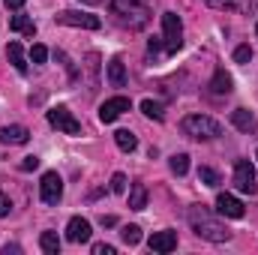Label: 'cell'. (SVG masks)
Wrapping results in <instances>:
<instances>
[{"mask_svg": "<svg viewBox=\"0 0 258 255\" xmlns=\"http://www.w3.org/2000/svg\"><path fill=\"white\" fill-rule=\"evenodd\" d=\"M123 111H129V99L126 96H114V99H105L99 105V120L102 123H114Z\"/></svg>", "mask_w": 258, "mask_h": 255, "instance_id": "10", "label": "cell"}, {"mask_svg": "<svg viewBox=\"0 0 258 255\" xmlns=\"http://www.w3.org/2000/svg\"><path fill=\"white\" fill-rule=\"evenodd\" d=\"M81 3H87V6H99V3H105V0H81Z\"/></svg>", "mask_w": 258, "mask_h": 255, "instance_id": "35", "label": "cell"}, {"mask_svg": "<svg viewBox=\"0 0 258 255\" xmlns=\"http://www.w3.org/2000/svg\"><path fill=\"white\" fill-rule=\"evenodd\" d=\"M90 234H93V228H90V222L84 216H72L69 219V225H66V240L69 243H87Z\"/></svg>", "mask_w": 258, "mask_h": 255, "instance_id": "11", "label": "cell"}, {"mask_svg": "<svg viewBox=\"0 0 258 255\" xmlns=\"http://www.w3.org/2000/svg\"><path fill=\"white\" fill-rule=\"evenodd\" d=\"M147 246L159 255H168V252L177 249V234H174V231H156V234L147 240Z\"/></svg>", "mask_w": 258, "mask_h": 255, "instance_id": "12", "label": "cell"}, {"mask_svg": "<svg viewBox=\"0 0 258 255\" xmlns=\"http://www.w3.org/2000/svg\"><path fill=\"white\" fill-rule=\"evenodd\" d=\"M171 171H174L177 177H183V174L189 171V156H186V153H174V156H171Z\"/></svg>", "mask_w": 258, "mask_h": 255, "instance_id": "24", "label": "cell"}, {"mask_svg": "<svg viewBox=\"0 0 258 255\" xmlns=\"http://www.w3.org/2000/svg\"><path fill=\"white\" fill-rule=\"evenodd\" d=\"M9 27H12L15 33H24V36H33V33H36V24H33L27 15H12Z\"/></svg>", "mask_w": 258, "mask_h": 255, "instance_id": "20", "label": "cell"}, {"mask_svg": "<svg viewBox=\"0 0 258 255\" xmlns=\"http://www.w3.org/2000/svg\"><path fill=\"white\" fill-rule=\"evenodd\" d=\"M39 246H42V252L57 255L60 252V237H57L54 231H42V234H39Z\"/></svg>", "mask_w": 258, "mask_h": 255, "instance_id": "22", "label": "cell"}, {"mask_svg": "<svg viewBox=\"0 0 258 255\" xmlns=\"http://www.w3.org/2000/svg\"><path fill=\"white\" fill-rule=\"evenodd\" d=\"M108 81L114 84V87H126V66L120 57H114L111 63H108Z\"/></svg>", "mask_w": 258, "mask_h": 255, "instance_id": "16", "label": "cell"}, {"mask_svg": "<svg viewBox=\"0 0 258 255\" xmlns=\"http://www.w3.org/2000/svg\"><path fill=\"white\" fill-rule=\"evenodd\" d=\"M120 237H123L126 246H138V243H141V228H138V225H123Z\"/></svg>", "mask_w": 258, "mask_h": 255, "instance_id": "25", "label": "cell"}, {"mask_svg": "<svg viewBox=\"0 0 258 255\" xmlns=\"http://www.w3.org/2000/svg\"><path fill=\"white\" fill-rule=\"evenodd\" d=\"M141 111H144L150 120H162V117H165L162 105H159V102H153V99H144V102H141Z\"/></svg>", "mask_w": 258, "mask_h": 255, "instance_id": "23", "label": "cell"}, {"mask_svg": "<svg viewBox=\"0 0 258 255\" xmlns=\"http://www.w3.org/2000/svg\"><path fill=\"white\" fill-rule=\"evenodd\" d=\"M9 210H12V198H9L6 192H0V219L9 216Z\"/></svg>", "mask_w": 258, "mask_h": 255, "instance_id": "30", "label": "cell"}, {"mask_svg": "<svg viewBox=\"0 0 258 255\" xmlns=\"http://www.w3.org/2000/svg\"><path fill=\"white\" fill-rule=\"evenodd\" d=\"M186 219H189V225H192L195 234L204 237V240H210V243H225V240L231 237V231H228L216 216H210V210H207L204 204H192L189 213H186Z\"/></svg>", "mask_w": 258, "mask_h": 255, "instance_id": "2", "label": "cell"}, {"mask_svg": "<svg viewBox=\"0 0 258 255\" xmlns=\"http://www.w3.org/2000/svg\"><path fill=\"white\" fill-rule=\"evenodd\" d=\"M27 141H30L27 126H3L0 129V144H12V147H18V144H27Z\"/></svg>", "mask_w": 258, "mask_h": 255, "instance_id": "13", "label": "cell"}, {"mask_svg": "<svg viewBox=\"0 0 258 255\" xmlns=\"http://www.w3.org/2000/svg\"><path fill=\"white\" fill-rule=\"evenodd\" d=\"M33 168H39V159H36V156H24L21 171H33Z\"/></svg>", "mask_w": 258, "mask_h": 255, "instance_id": "31", "label": "cell"}, {"mask_svg": "<svg viewBox=\"0 0 258 255\" xmlns=\"http://www.w3.org/2000/svg\"><path fill=\"white\" fill-rule=\"evenodd\" d=\"M108 6H111L114 21L120 27H129V30L147 27L150 12H153V0H108Z\"/></svg>", "mask_w": 258, "mask_h": 255, "instance_id": "1", "label": "cell"}, {"mask_svg": "<svg viewBox=\"0 0 258 255\" xmlns=\"http://www.w3.org/2000/svg\"><path fill=\"white\" fill-rule=\"evenodd\" d=\"M6 57H9V63L15 66L18 72H27V57H24V48H21L18 42H9V48H6Z\"/></svg>", "mask_w": 258, "mask_h": 255, "instance_id": "17", "label": "cell"}, {"mask_svg": "<svg viewBox=\"0 0 258 255\" xmlns=\"http://www.w3.org/2000/svg\"><path fill=\"white\" fill-rule=\"evenodd\" d=\"M216 210H219L222 216H228V219H243V213H246L243 201L234 198V195H228V192H219V195H216Z\"/></svg>", "mask_w": 258, "mask_h": 255, "instance_id": "9", "label": "cell"}, {"mask_svg": "<svg viewBox=\"0 0 258 255\" xmlns=\"http://www.w3.org/2000/svg\"><path fill=\"white\" fill-rule=\"evenodd\" d=\"M3 3H6V6H9V9H21V6H24V3H27V0H3Z\"/></svg>", "mask_w": 258, "mask_h": 255, "instance_id": "33", "label": "cell"}, {"mask_svg": "<svg viewBox=\"0 0 258 255\" xmlns=\"http://www.w3.org/2000/svg\"><path fill=\"white\" fill-rule=\"evenodd\" d=\"M198 180H201L204 186H219V174H216L213 168H207V165L198 168Z\"/></svg>", "mask_w": 258, "mask_h": 255, "instance_id": "26", "label": "cell"}, {"mask_svg": "<svg viewBox=\"0 0 258 255\" xmlns=\"http://www.w3.org/2000/svg\"><path fill=\"white\" fill-rule=\"evenodd\" d=\"M231 123L240 129V132H252V129L258 126L255 114H252V111H246V108H237V111H231Z\"/></svg>", "mask_w": 258, "mask_h": 255, "instance_id": "15", "label": "cell"}, {"mask_svg": "<svg viewBox=\"0 0 258 255\" xmlns=\"http://www.w3.org/2000/svg\"><path fill=\"white\" fill-rule=\"evenodd\" d=\"M234 186L240 192H255V165L249 159H237L234 162Z\"/></svg>", "mask_w": 258, "mask_h": 255, "instance_id": "8", "label": "cell"}, {"mask_svg": "<svg viewBox=\"0 0 258 255\" xmlns=\"http://www.w3.org/2000/svg\"><path fill=\"white\" fill-rule=\"evenodd\" d=\"M129 207L132 210H144L147 207V186L144 183H132V189H129Z\"/></svg>", "mask_w": 258, "mask_h": 255, "instance_id": "18", "label": "cell"}, {"mask_svg": "<svg viewBox=\"0 0 258 255\" xmlns=\"http://www.w3.org/2000/svg\"><path fill=\"white\" fill-rule=\"evenodd\" d=\"M255 30H258V27H255Z\"/></svg>", "mask_w": 258, "mask_h": 255, "instance_id": "37", "label": "cell"}, {"mask_svg": "<svg viewBox=\"0 0 258 255\" xmlns=\"http://www.w3.org/2000/svg\"><path fill=\"white\" fill-rule=\"evenodd\" d=\"M57 24H69V27H81V30H99L102 21L90 12H75V9H63L60 15H54Z\"/></svg>", "mask_w": 258, "mask_h": 255, "instance_id": "5", "label": "cell"}, {"mask_svg": "<svg viewBox=\"0 0 258 255\" xmlns=\"http://www.w3.org/2000/svg\"><path fill=\"white\" fill-rule=\"evenodd\" d=\"M48 123L57 129V132H66V135H78L81 132V123L75 120V114L69 108H63V105H57V108L48 111Z\"/></svg>", "mask_w": 258, "mask_h": 255, "instance_id": "7", "label": "cell"}, {"mask_svg": "<svg viewBox=\"0 0 258 255\" xmlns=\"http://www.w3.org/2000/svg\"><path fill=\"white\" fill-rule=\"evenodd\" d=\"M111 192H117V195H120V192H126V174H120V171H117V174L111 177Z\"/></svg>", "mask_w": 258, "mask_h": 255, "instance_id": "29", "label": "cell"}, {"mask_svg": "<svg viewBox=\"0 0 258 255\" xmlns=\"http://www.w3.org/2000/svg\"><path fill=\"white\" fill-rule=\"evenodd\" d=\"M45 57H48V48L45 45H33L30 48V60L33 63H45Z\"/></svg>", "mask_w": 258, "mask_h": 255, "instance_id": "27", "label": "cell"}, {"mask_svg": "<svg viewBox=\"0 0 258 255\" xmlns=\"http://www.w3.org/2000/svg\"><path fill=\"white\" fill-rule=\"evenodd\" d=\"M234 60H237V63H249V60H252V48H249V45H237Z\"/></svg>", "mask_w": 258, "mask_h": 255, "instance_id": "28", "label": "cell"}, {"mask_svg": "<svg viewBox=\"0 0 258 255\" xmlns=\"http://www.w3.org/2000/svg\"><path fill=\"white\" fill-rule=\"evenodd\" d=\"M231 75L225 72V69H216L213 72V78H210V93H216V96H225V93H231Z\"/></svg>", "mask_w": 258, "mask_h": 255, "instance_id": "14", "label": "cell"}, {"mask_svg": "<svg viewBox=\"0 0 258 255\" xmlns=\"http://www.w3.org/2000/svg\"><path fill=\"white\" fill-rule=\"evenodd\" d=\"M102 225L111 228V225H117V219H114V216H102Z\"/></svg>", "mask_w": 258, "mask_h": 255, "instance_id": "34", "label": "cell"}, {"mask_svg": "<svg viewBox=\"0 0 258 255\" xmlns=\"http://www.w3.org/2000/svg\"><path fill=\"white\" fill-rule=\"evenodd\" d=\"M180 129H183V135H189L195 141H213V138L222 135V126H219L213 117H204V114H189V117H183V120H180Z\"/></svg>", "mask_w": 258, "mask_h": 255, "instance_id": "3", "label": "cell"}, {"mask_svg": "<svg viewBox=\"0 0 258 255\" xmlns=\"http://www.w3.org/2000/svg\"><path fill=\"white\" fill-rule=\"evenodd\" d=\"M162 45L168 54H174L183 45V21L177 12H162Z\"/></svg>", "mask_w": 258, "mask_h": 255, "instance_id": "4", "label": "cell"}, {"mask_svg": "<svg viewBox=\"0 0 258 255\" xmlns=\"http://www.w3.org/2000/svg\"><path fill=\"white\" fill-rule=\"evenodd\" d=\"M114 252H117V249L108 246V243H96V246H93V255H114Z\"/></svg>", "mask_w": 258, "mask_h": 255, "instance_id": "32", "label": "cell"}, {"mask_svg": "<svg viewBox=\"0 0 258 255\" xmlns=\"http://www.w3.org/2000/svg\"><path fill=\"white\" fill-rule=\"evenodd\" d=\"M213 9H240V12H252V0H204Z\"/></svg>", "mask_w": 258, "mask_h": 255, "instance_id": "19", "label": "cell"}, {"mask_svg": "<svg viewBox=\"0 0 258 255\" xmlns=\"http://www.w3.org/2000/svg\"><path fill=\"white\" fill-rule=\"evenodd\" d=\"M255 159H258V153H255Z\"/></svg>", "mask_w": 258, "mask_h": 255, "instance_id": "36", "label": "cell"}, {"mask_svg": "<svg viewBox=\"0 0 258 255\" xmlns=\"http://www.w3.org/2000/svg\"><path fill=\"white\" fill-rule=\"evenodd\" d=\"M114 141H117V147H120L123 153H132V150L138 147V138H135L129 129H117V132H114Z\"/></svg>", "mask_w": 258, "mask_h": 255, "instance_id": "21", "label": "cell"}, {"mask_svg": "<svg viewBox=\"0 0 258 255\" xmlns=\"http://www.w3.org/2000/svg\"><path fill=\"white\" fill-rule=\"evenodd\" d=\"M39 198H42L45 204H60V198H63V180H60L57 171H45V174H42Z\"/></svg>", "mask_w": 258, "mask_h": 255, "instance_id": "6", "label": "cell"}]
</instances>
